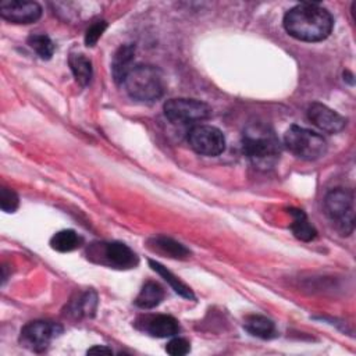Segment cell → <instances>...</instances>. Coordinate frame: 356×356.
<instances>
[{
  "mask_svg": "<svg viewBox=\"0 0 356 356\" xmlns=\"http://www.w3.org/2000/svg\"><path fill=\"white\" fill-rule=\"evenodd\" d=\"M284 28L295 39L320 42L328 38L334 19L327 8L316 3H300L284 15Z\"/></svg>",
  "mask_w": 356,
  "mask_h": 356,
  "instance_id": "obj_1",
  "label": "cell"
},
{
  "mask_svg": "<svg viewBox=\"0 0 356 356\" xmlns=\"http://www.w3.org/2000/svg\"><path fill=\"white\" fill-rule=\"evenodd\" d=\"M242 149L249 161L259 170L273 168L281 156V145L275 132L261 122H253L245 128Z\"/></svg>",
  "mask_w": 356,
  "mask_h": 356,
  "instance_id": "obj_2",
  "label": "cell"
},
{
  "mask_svg": "<svg viewBox=\"0 0 356 356\" xmlns=\"http://www.w3.org/2000/svg\"><path fill=\"white\" fill-rule=\"evenodd\" d=\"M122 85L131 99L142 103L159 100L165 90L163 72L157 67L149 64L134 67Z\"/></svg>",
  "mask_w": 356,
  "mask_h": 356,
  "instance_id": "obj_3",
  "label": "cell"
},
{
  "mask_svg": "<svg viewBox=\"0 0 356 356\" xmlns=\"http://www.w3.org/2000/svg\"><path fill=\"white\" fill-rule=\"evenodd\" d=\"M284 143L291 153L303 160H317L327 153L325 139L307 128L292 125L284 135Z\"/></svg>",
  "mask_w": 356,
  "mask_h": 356,
  "instance_id": "obj_4",
  "label": "cell"
},
{
  "mask_svg": "<svg viewBox=\"0 0 356 356\" xmlns=\"http://www.w3.org/2000/svg\"><path fill=\"white\" fill-rule=\"evenodd\" d=\"M324 207L327 216L337 224V228L342 234L349 235L353 231L355 214L352 192L342 188L332 189L324 199Z\"/></svg>",
  "mask_w": 356,
  "mask_h": 356,
  "instance_id": "obj_5",
  "label": "cell"
},
{
  "mask_svg": "<svg viewBox=\"0 0 356 356\" xmlns=\"http://www.w3.org/2000/svg\"><path fill=\"white\" fill-rule=\"evenodd\" d=\"M164 115L174 124H191L207 120L211 115V108L204 102L178 97L164 103Z\"/></svg>",
  "mask_w": 356,
  "mask_h": 356,
  "instance_id": "obj_6",
  "label": "cell"
},
{
  "mask_svg": "<svg viewBox=\"0 0 356 356\" xmlns=\"http://www.w3.org/2000/svg\"><path fill=\"white\" fill-rule=\"evenodd\" d=\"M189 146L202 156H218L225 150L224 134L211 125H195L188 132Z\"/></svg>",
  "mask_w": 356,
  "mask_h": 356,
  "instance_id": "obj_7",
  "label": "cell"
},
{
  "mask_svg": "<svg viewBox=\"0 0 356 356\" xmlns=\"http://www.w3.org/2000/svg\"><path fill=\"white\" fill-rule=\"evenodd\" d=\"M63 328L51 321L35 320L25 324L21 330V343L33 352H43L53 338L60 335Z\"/></svg>",
  "mask_w": 356,
  "mask_h": 356,
  "instance_id": "obj_8",
  "label": "cell"
},
{
  "mask_svg": "<svg viewBox=\"0 0 356 356\" xmlns=\"http://www.w3.org/2000/svg\"><path fill=\"white\" fill-rule=\"evenodd\" d=\"M1 18L14 24H32L42 15V7L36 1L7 0L0 3Z\"/></svg>",
  "mask_w": 356,
  "mask_h": 356,
  "instance_id": "obj_9",
  "label": "cell"
},
{
  "mask_svg": "<svg viewBox=\"0 0 356 356\" xmlns=\"http://www.w3.org/2000/svg\"><path fill=\"white\" fill-rule=\"evenodd\" d=\"M307 118L321 131L328 134H337L346 125V118L331 110L323 103L314 102L307 108Z\"/></svg>",
  "mask_w": 356,
  "mask_h": 356,
  "instance_id": "obj_10",
  "label": "cell"
},
{
  "mask_svg": "<svg viewBox=\"0 0 356 356\" xmlns=\"http://www.w3.org/2000/svg\"><path fill=\"white\" fill-rule=\"evenodd\" d=\"M103 259L104 261L120 270L134 268L138 264V257L135 252L122 242H108L103 245Z\"/></svg>",
  "mask_w": 356,
  "mask_h": 356,
  "instance_id": "obj_11",
  "label": "cell"
},
{
  "mask_svg": "<svg viewBox=\"0 0 356 356\" xmlns=\"http://www.w3.org/2000/svg\"><path fill=\"white\" fill-rule=\"evenodd\" d=\"M143 331L156 338H168L179 332L178 321L168 314L145 316L140 323Z\"/></svg>",
  "mask_w": 356,
  "mask_h": 356,
  "instance_id": "obj_12",
  "label": "cell"
},
{
  "mask_svg": "<svg viewBox=\"0 0 356 356\" xmlns=\"http://www.w3.org/2000/svg\"><path fill=\"white\" fill-rule=\"evenodd\" d=\"M134 58H135V46L134 44H121L111 61V74L117 83H124L127 75L134 68Z\"/></svg>",
  "mask_w": 356,
  "mask_h": 356,
  "instance_id": "obj_13",
  "label": "cell"
},
{
  "mask_svg": "<svg viewBox=\"0 0 356 356\" xmlns=\"http://www.w3.org/2000/svg\"><path fill=\"white\" fill-rule=\"evenodd\" d=\"M164 299V289L154 281H147L139 291L135 305L140 309H153Z\"/></svg>",
  "mask_w": 356,
  "mask_h": 356,
  "instance_id": "obj_14",
  "label": "cell"
},
{
  "mask_svg": "<svg viewBox=\"0 0 356 356\" xmlns=\"http://www.w3.org/2000/svg\"><path fill=\"white\" fill-rule=\"evenodd\" d=\"M149 243L152 245L150 246L152 249L163 254H167L168 257H172V259H186L191 253L182 243L167 236H156L150 239Z\"/></svg>",
  "mask_w": 356,
  "mask_h": 356,
  "instance_id": "obj_15",
  "label": "cell"
},
{
  "mask_svg": "<svg viewBox=\"0 0 356 356\" xmlns=\"http://www.w3.org/2000/svg\"><path fill=\"white\" fill-rule=\"evenodd\" d=\"M243 327L250 335L257 337V338H263V339L271 338L275 332L274 323L270 318H267L264 316H260V314L248 316L245 318Z\"/></svg>",
  "mask_w": 356,
  "mask_h": 356,
  "instance_id": "obj_16",
  "label": "cell"
},
{
  "mask_svg": "<svg viewBox=\"0 0 356 356\" xmlns=\"http://www.w3.org/2000/svg\"><path fill=\"white\" fill-rule=\"evenodd\" d=\"M289 214L292 216V224H291V229L293 232V235L303 241V242H309L313 241L316 238V229L309 222L306 214L302 210L298 209H291Z\"/></svg>",
  "mask_w": 356,
  "mask_h": 356,
  "instance_id": "obj_17",
  "label": "cell"
},
{
  "mask_svg": "<svg viewBox=\"0 0 356 356\" xmlns=\"http://www.w3.org/2000/svg\"><path fill=\"white\" fill-rule=\"evenodd\" d=\"M68 64H70V68L72 71V75L75 78V81L82 85V86H86L90 79H92V63L88 57H85L83 54H79V53H72L68 58Z\"/></svg>",
  "mask_w": 356,
  "mask_h": 356,
  "instance_id": "obj_18",
  "label": "cell"
},
{
  "mask_svg": "<svg viewBox=\"0 0 356 356\" xmlns=\"http://www.w3.org/2000/svg\"><path fill=\"white\" fill-rule=\"evenodd\" d=\"M81 243H82V238L74 229L58 231L50 239L51 249L63 253L75 250L76 248H79Z\"/></svg>",
  "mask_w": 356,
  "mask_h": 356,
  "instance_id": "obj_19",
  "label": "cell"
},
{
  "mask_svg": "<svg viewBox=\"0 0 356 356\" xmlns=\"http://www.w3.org/2000/svg\"><path fill=\"white\" fill-rule=\"evenodd\" d=\"M149 264L152 266V268H153L157 274H160V275L164 278V281H167V282L170 284V286H171L178 295H181L182 298H186V299H193V298H195L192 289H191L186 284H184L177 275H174L170 270H167V267H164L163 264H160L159 261H154V260H149Z\"/></svg>",
  "mask_w": 356,
  "mask_h": 356,
  "instance_id": "obj_20",
  "label": "cell"
},
{
  "mask_svg": "<svg viewBox=\"0 0 356 356\" xmlns=\"http://www.w3.org/2000/svg\"><path fill=\"white\" fill-rule=\"evenodd\" d=\"M28 44L43 60H49L54 54V43L47 35H43V33L31 35L28 38Z\"/></svg>",
  "mask_w": 356,
  "mask_h": 356,
  "instance_id": "obj_21",
  "label": "cell"
},
{
  "mask_svg": "<svg viewBox=\"0 0 356 356\" xmlns=\"http://www.w3.org/2000/svg\"><path fill=\"white\" fill-rule=\"evenodd\" d=\"M96 303H97L96 293L89 291V292H86V293H83L82 296L78 298V300L72 306V313L76 317L92 316L96 310Z\"/></svg>",
  "mask_w": 356,
  "mask_h": 356,
  "instance_id": "obj_22",
  "label": "cell"
},
{
  "mask_svg": "<svg viewBox=\"0 0 356 356\" xmlns=\"http://www.w3.org/2000/svg\"><path fill=\"white\" fill-rule=\"evenodd\" d=\"M19 199L18 195L8 189V188H1L0 191V207L6 213H14L18 209Z\"/></svg>",
  "mask_w": 356,
  "mask_h": 356,
  "instance_id": "obj_23",
  "label": "cell"
},
{
  "mask_svg": "<svg viewBox=\"0 0 356 356\" xmlns=\"http://www.w3.org/2000/svg\"><path fill=\"white\" fill-rule=\"evenodd\" d=\"M107 28V22L106 21H96L93 22L88 29H86V33H85V44L92 47L97 43V40L100 39V36L103 35V32L106 31Z\"/></svg>",
  "mask_w": 356,
  "mask_h": 356,
  "instance_id": "obj_24",
  "label": "cell"
},
{
  "mask_svg": "<svg viewBox=\"0 0 356 356\" xmlns=\"http://www.w3.org/2000/svg\"><path fill=\"white\" fill-rule=\"evenodd\" d=\"M189 350H191L189 342L185 338H179V337L172 338L165 346V352L171 356H182L189 353Z\"/></svg>",
  "mask_w": 356,
  "mask_h": 356,
  "instance_id": "obj_25",
  "label": "cell"
},
{
  "mask_svg": "<svg viewBox=\"0 0 356 356\" xmlns=\"http://www.w3.org/2000/svg\"><path fill=\"white\" fill-rule=\"evenodd\" d=\"M88 353H90V355H93V353H106V355H111V353H113V350H111V349H108V348H106V346L95 345L93 348H90V349L88 350Z\"/></svg>",
  "mask_w": 356,
  "mask_h": 356,
  "instance_id": "obj_26",
  "label": "cell"
}]
</instances>
